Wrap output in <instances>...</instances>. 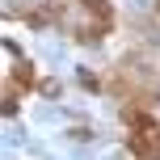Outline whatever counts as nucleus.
<instances>
[{
	"label": "nucleus",
	"mask_w": 160,
	"mask_h": 160,
	"mask_svg": "<svg viewBox=\"0 0 160 160\" xmlns=\"http://www.w3.org/2000/svg\"><path fill=\"white\" fill-rule=\"evenodd\" d=\"M131 152H135L139 160H160V131H135L131 135Z\"/></svg>",
	"instance_id": "1"
},
{
	"label": "nucleus",
	"mask_w": 160,
	"mask_h": 160,
	"mask_svg": "<svg viewBox=\"0 0 160 160\" xmlns=\"http://www.w3.org/2000/svg\"><path fill=\"white\" fill-rule=\"evenodd\" d=\"M42 93H47V97H59V80H42Z\"/></svg>",
	"instance_id": "2"
},
{
	"label": "nucleus",
	"mask_w": 160,
	"mask_h": 160,
	"mask_svg": "<svg viewBox=\"0 0 160 160\" xmlns=\"http://www.w3.org/2000/svg\"><path fill=\"white\" fill-rule=\"evenodd\" d=\"M156 13H160V4H156Z\"/></svg>",
	"instance_id": "3"
}]
</instances>
